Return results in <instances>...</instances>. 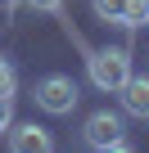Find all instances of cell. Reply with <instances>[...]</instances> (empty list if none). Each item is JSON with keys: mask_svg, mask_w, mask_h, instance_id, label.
Segmentation results:
<instances>
[{"mask_svg": "<svg viewBox=\"0 0 149 153\" xmlns=\"http://www.w3.org/2000/svg\"><path fill=\"white\" fill-rule=\"evenodd\" d=\"M14 126V99H0V131Z\"/></svg>", "mask_w": 149, "mask_h": 153, "instance_id": "cell-10", "label": "cell"}, {"mask_svg": "<svg viewBox=\"0 0 149 153\" xmlns=\"http://www.w3.org/2000/svg\"><path fill=\"white\" fill-rule=\"evenodd\" d=\"M77 99H82L77 81L63 76V72H50V76L36 81V108H45L50 117H68L72 108H77Z\"/></svg>", "mask_w": 149, "mask_h": 153, "instance_id": "cell-2", "label": "cell"}, {"mask_svg": "<svg viewBox=\"0 0 149 153\" xmlns=\"http://www.w3.org/2000/svg\"><path fill=\"white\" fill-rule=\"evenodd\" d=\"M118 99H122V113H131V117H149V76H127V86L118 90Z\"/></svg>", "mask_w": 149, "mask_h": 153, "instance_id": "cell-5", "label": "cell"}, {"mask_svg": "<svg viewBox=\"0 0 149 153\" xmlns=\"http://www.w3.org/2000/svg\"><path fill=\"white\" fill-rule=\"evenodd\" d=\"M91 5H95V14H100L104 23H122V18H127V5H131V0H91Z\"/></svg>", "mask_w": 149, "mask_h": 153, "instance_id": "cell-6", "label": "cell"}, {"mask_svg": "<svg viewBox=\"0 0 149 153\" xmlns=\"http://www.w3.org/2000/svg\"><path fill=\"white\" fill-rule=\"evenodd\" d=\"M82 135H86V144L100 153V149H109V144H122L127 140V131H122V113H113V108H100V113H91L86 117V126H82Z\"/></svg>", "mask_w": 149, "mask_h": 153, "instance_id": "cell-3", "label": "cell"}, {"mask_svg": "<svg viewBox=\"0 0 149 153\" xmlns=\"http://www.w3.org/2000/svg\"><path fill=\"white\" fill-rule=\"evenodd\" d=\"M149 23V0H131L127 5V18H122V27H145Z\"/></svg>", "mask_w": 149, "mask_h": 153, "instance_id": "cell-7", "label": "cell"}, {"mask_svg": "<svg viewBox=\"0 0 149 153\" xmlns=\"http://www.w3.org/2000/svg\"><path fill=\"white\" fill-rule=\"evenodd\" d=\"M100 153H136V149H131V144L122 140V144H109V149H100Z\"/></svg>", "mask_w": 149, "mask_h": 153, "instance_id": "cell-11", "label": "cell"}, {"mask_svg": "<svg viewBox=\"0 0 149 153\" xmlns=\"http://www.w3.org/2000/svg\"><path fill=\"white\" fill-rule=\"evenodd\" d=\"M0 5H14V0H0Z\"/></svg>", "mask_w": 149, "mask_h": 153, "instance_id": "cell-12", "label": "cell"}, {"mask_svg": "<svg viewBox=\"0 0 149 153\" xmlns=\"http://www.w3.org/2000/svg\"><path fill=\"white\" fill-rule=\"evenodd\" d=\"M9 153H54V140L45 126L23 122V126H9Z\"/></svg>", "mask_w": 149, "mask_h": 153, "instance_id": "cell-4", "label": "cell"}, {"mask_svg": "<svg viewBox=\"0 0 149 153\" xmlns=\"http://www.w3.org/2000/svg\"><path fill=\"white\" fill-rule=\"evenodd\" d=\"M23 5H32L41 14H63V0H23Z\"/></svg>", "mask_w": 149, "mask_h": 153, "instance_id": "cell-9", "label": "cell"}, {"mask_svg": "<svg viewBox=\"0 0 149 153\" xmlns=\"http://www.w3.org/2000/svg\"><path fill=\"white\" fill-rule=\"evenodd\" d=\"M86 68H91L95 90L118 95V90L127 86V76H131V50H127V45H104V50H91Z\"/></svg>", "mask_w": 149, "mask_h": 153, "instance_id": "cell-1", "label": "cell"}, {"mask_svg": "<svg viewBox=\"0 0 149 153\" xmlns=\"http://www.w3.org/2000/svg\"><path fill=\"white\" fill-rule=\"evenodd\" d=\"M14 68H9V59H0V99H14Z\"/></svg>", "mask_w": 149, "mask_h": 153, "instance_id": "cell-8", "label": "cell"}]
</instances>
